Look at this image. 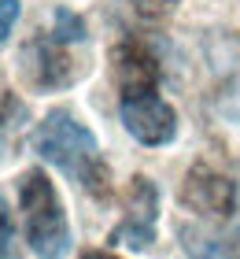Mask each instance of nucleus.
<instances>
[{
    "label": "nucleus",
    "mask_w": 240,
    "mask_h": 259,
    "mask_svg": "<svg viewBox=\"0 0 240 259\" xmlns=\"http://www.w3.org/2000/svg\"><path fill=\"white\" fill-rule=\"evenodd\" d=\"M181 241H185L188 259H240V244L211 237V233H203V230H185L181 226Z\"/></svg>",
    "instance_id": "8"
},
{
    "label": "nucleus",
    "mask_w": 240,
    "mask_h": 259,
    "mask_svg": "<svg viewBox=\"0 0 240 259\" xmlns=\"http://www.w3.org/2000/svg\"><path fill=\"white\" fill-rule=\"evenodd\" d=\"M233 182H236V204H233V237H236V244H240V163H236Z\"/></svg>",
    "instance_id": "13"
},
{
    "label": "nucleus",
    "mask_w": 240,
    "mask_h": 259,
    "mask_svg": "<svg viewBox=\"0 0 240 259\" xmlns=\"http://www.w3.org/2000/svg\"><path fill=\"white\" fill-rule=\"evenodd\" d=\"M155 222H159V189L148 174H137L126 185V215L115 226L111 241L126 244L133 252H144L155 241Z\"/></svg>",
    "instance_id": "3"
},
{
    "label": "nucleus",
    "mask_w": 240,
    "mask_h": 259,
    "mask_svg": "<svg viewBox=\"0 0 240 259\" xmlns=\"http://www.w3.org/2000/svg\"><path fill=\"white\" fill-rule=\"evenodd\" d=\"M22 74H26L37 89H67L81 78V67L70 60V45L56 41L52 30L37 33L22 49Z\"/></svg>",
    "instance_id": "4"
},
{
    "label": "nucleus",
    "mask_w": 240,
    "mask_h": 259,
    "mask_svg": "<svg viewBox=\"0 0 240 259\" xmlns=\"http://www.w3.org/2000/svg\"><path fill=\"white\" fill-rule=\"evenodd\" d=\"M52 37L74 49V45L85 41V19L74 15L70 8H56V15H52Z\"/></svg>",
    "instance_id": "9"
},
{
    "label": "nucleus",
    "mask_w": 240,
    "mask_h": 259,
    "mask_svg": "<svg viewBox=\"0 0 240 259\" xmlns=\"http://www.w3.org/2000/svg\"><path fill=\"white\" fill-rule=\"evenodd\" d=\"M181 204L192 207L196 215L225 219V215H233V204H236V182L225 178L222 170H214L211 163H196V167L185 174Z\"/></svg>",
    "instance_id": "6"
},
{
    "label": "nucleus",
    "mask_w": 240,
    "mask_h": 259,
    "mask_svg": "<svg viewBox=\"0 0 240 259\" xmlns=\"http://www.w3.org/2000/svg\"><path fill=\"white\" fill-rule=\"evenodd\" d=\"M11 241H15V222H11V207L0 193V259L11 252Z\"/></svg>",
    "instance_id": "12"
},
{
    "label": "nucleus",
    "mask_w": 240,
    "mask_h": 259,
    "mask_svg": "<svg viewBox=\"0 0 240 259\" xmlns=\"http://www.w3.org/2000/svg\"><path fill=\"white\" fill-rule=\"evenodd\" d=\"M81 259H118V255H111V252H85Z\"/></svg>",
    "instance_id": "15"
},
{
    "label": "nucleus",
    "mask_w": 240,
    "mask_h": 259,
    "mask_svg": "<svg viewBox=\"0 0 240 259\" xmlns=\"http://www.w3.org/2000/svg\"><path fill=\"white\" fill-rule=\"evenodd\" d=\"M118 115H122L126 134L133 137V141H140V145H148V148L170 145V141L177 137V111L163 97H155V93L122 100Z\"/></svg>",
    "instance_id": "5"
},
{
    "label": "nucleus",
    "mask_w": 240,
    "mask_h": 259,
    "mask_svg": "<svg viewBox=\"0 0 240 259\" xmlns=\"http://www.w3.org/2000/svg\"><path fill=\"white\" fill-rule=\"evenodd\" d=\"M19 15H22V0H0V45L11 37Z\"/></svg>",
    "instance_id": "11"
},
{
    "label": "nucleus",
    "mask_w": 240,
    "mask_h": 259,
    "mask_svg": "<svg viewBox=\"0 0 240 259\" xmlns=\"http://www.w3.org/2000/svg\"><path fill=\"white\" fill-rule=\"evenodd\" d=\"M19 215L26 244L37 259H63L70 252V222L63 200H59L52 178L37 167L19 174Z\"/></svg>",
    "instance_id": "2"
},
{
    "label": "nucleus",
    "mask_w": 240,
    "mask_h": 259,
    "mask_svg": "<svg viewBox=\"0 0 240 259\" xmlns=\"http://www.w3.org/2000/svg\"><path fill=\"white\" fill-rule=\"evenodd\" d=\"M33 152L52 163L56 170H63L70 182H78L89 196H107L111 193V170L100 156V145H96L92 130L78 119L70 108H52L44 119L33 126L30 134Z\"/></svg>",
    "instance_id": "1"
},
{
    "label": "nucleus",
    "mask_w": 240,
    "mask_h": 259,
    "mask_svg": "<svg viewBox=\"0 0 240 259\" xmlns=\"http://www.w3.org/2000/svg\"><path fill=\"white\" fill-rule=\"evenodd\" d=\"M111 74L115 85L122 89V100L129 97H148L159 85V60L137 41H122L111 52Z\"/></svg>",
    "instance_id": "7"
},
{
    "label": "nucleus",
    "mask_w": 240,
    "mask_h": 259,
    "mask_svg": "<svg viewBox=\"0 0 240 259\" xmlns=\"http://www.w3.org/2000/svg\"><path fill=\"white\" fill-rule=\"evenodd\" d=\"M11 108H15V100H11V93H4V89H0V122H4L8 115H11Z\"/></svg>",
    "instance_id": "14"
},
{
    "label": "nucleus",
    "mask_w": 240,
    "mask_h": 259,
    "mask_svg": "<svg viewBox=\"0 0 240 259\" xmlns=\"http://www.w3.org/2000/svg\"><path fill=\"white\" fill-rule=\"evenodd\" d=\"M177 4H181V0H133V11L144 22H163L177 11Z\"/></svg>",
    "instance_id": "10"
}]
</instances>
